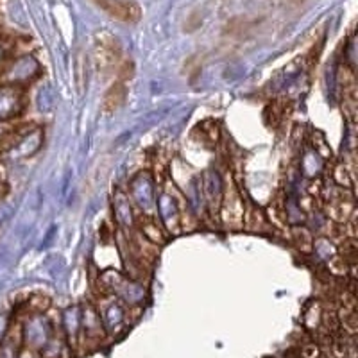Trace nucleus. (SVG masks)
I'll return each instance as SVG.
<instances>
[{
  "mask_svg": "<svg viewBox=\"0 0 358 358\" xmlns=\"http://www.w3.org/2000/svg\"><path fill=\"white\" fill-rule=\"evenodd\" d=\"M94 2L111 18L124 24H136L142 18V9L133 0H94Z\"/></svg>",
  "mask_w": 358,
  "mask_h": 358,
  "instance_id": "nucleus-2",
  "label": "nucleus"
},
{
  "mask_svg": "<svg viewBox=\"0 0 358 358\" xmlns=\"http://www.w3.org/2000/svg\"><path fill=\"white\" fill-rule=\"evenodd\" d=\"M0 358H11V355H8V351L0 350Z\"/></svg>",
  "mask_w": 358,
  "mask_h": 358,
  "instance_id": "nucleus-4",
  "label": "nucleus"
},
{
  "mask_svg": "<svg viewBox=\"0 0 358 358\" xmlns=\"http://www.w3.org/2000/svg\"><path fill=\"white\" fill-rule=\"evenodd\" d=\"M131 73H133V65L131 63H124L118 70V79L115 81V85L104 95V101H102V111L106 115L115 113L117 110H120L127 97V79H131Z\"/></svg>",
  "mask_w": 358,
  "mask_h": 358,
  "instance_id": "nucleus-1",
  "label": "nucleus"
},
{
  "mask_svg": "<svg viewBox=\"0 0 358 358\" xmlns=\"http://www.w3.org/2000/svg\"><path fill=\"white\" fill-rule=\"evenodd\" d=\"M95 57H97V65L102 72L115 69V65L120 59V47L118 41L110 34L102 33L97 36V45H95Z\"/></svg>",
  "mask_w": 358,
  "mask_h": 358,
  "instance_id": "nucleus-3",
  "label": "nucleus"
}]
</instances>
